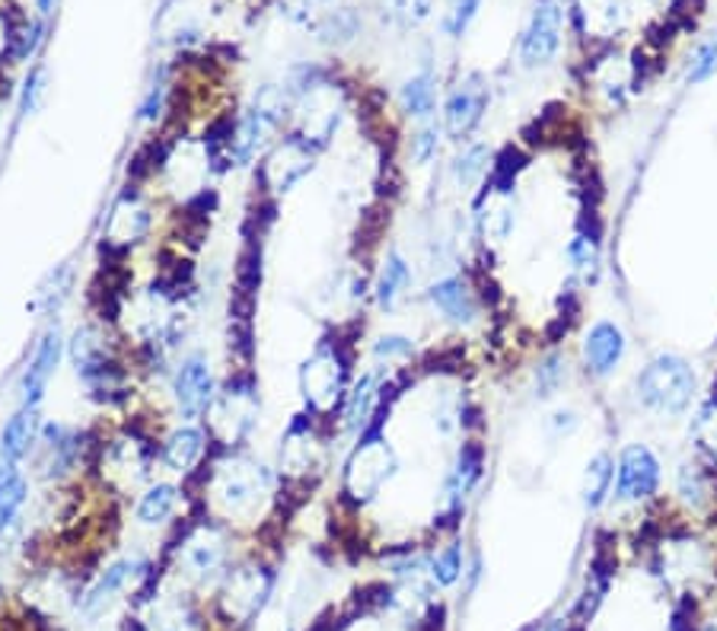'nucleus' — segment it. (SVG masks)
<instances>
[{
    "instance_id": "nucleus-1",
    "label": "nucleus",
    "mask_w": 717,
    "mask_h": 631,
    "mask_svg": "<svg viewBox=\"0 0 717 631\" xmlns=\"http://www.w3.org/2000/svg\"><path fill=\"white\" fill-rule=\"evenodd\" d=\"M634 396H638L641 406L654 411V415L679 418L692 408L695 396H699V376H695L692 363L685 358L657 355L634 376Z\"/></svg>"
},
{
    "instance_id": "nucleus-2",
    "label": "nucleus",
    "mask_w": 717,
    "mask_h": 631,
    "mask_svg": "<svg viewBox=\"0 0 717 631\" xmlns=\"http://www.w3.org/2000/svg\"><path fill=\"white\" fill-rule=\"evenodd\" d=\"M284 115H287V92H281L277 87H262L259 96H256V102H252V109L233 128L230 163L233 166H249L269 147L271 135L277 132Z\"/></svg>"
},
{
    "instance_id": "nucleus-3",
    "label": "nucleus",
    "mask_w": 717,
    "mask_h": 631,
    "mask_svg": "<svg viewBox=\"0 0 717 631\" xmlns=\"http://www.w3.org/2000/svg\"><path fill=\"white\" fill-rule=\"evenodd\" d=\"M211 495L218 497L226 514H246L259 507L262 497L271 495L269 469L252 459H233L214 472Z\"/></svg>"
},
{
    "instance_id": "nucleus-4",
    "label": "nucleus",
    "mask_w": 717,
    "mask_h": 631,
    "mask_svg": "<svg viewBox=\"0 0 717 631\" xmlns=\"http://www.w3.org/2000/svg\"><path fill=\"white\" fill-rule=\"evenodd\" d=\"M399 469L396 453L383 437H363L345 469V492L355 500H370Z\"/></svg>"
},
{
    "instance_id": "nucleus-5",
    "label": "nucleus",
    "mask_w": 717,
    "mask_h": 631,
    "mask_svg": "<svg viewBox=\"0 0 717 631\" xmlns=\"http://www.w3.org/2000/svg\"><path fill=\"white\" fill-rule=\"evenodd\" d=\"M300 389L316 415H329L345 393V358L335 348L316 351L300 370Z\"/></svg>"
},
{
    "instance_id": "nucleus-6",
    "label": "nucleus",
    "mask_w": 717,
    "mask_h": 631,
    "mask_svg": "<svg viewBox=\"0 0 717 631\" xmlns=\"http://www.w3.org/2000/svg\"><path fill=\"white\" fill-rule=\"evenodd\" d=\"M489 109V84L482 74H469L466 81L456 84L444 102V132L449 140H466L479 128Z\"/></svg>"
},
{
    "instance_id": "nucleus-7",
    "label": "nucleus",
    "mask_w": 717,
    "mask_h": 631,
    "mask_svg": "<svg viewBox=\"0 0 717 631\" xmlns=\"http://www.w3.org/2000/svg\"><path fill=\"white\" fill-rule=\"evenodd\" d=\"M561 46V0H536L520 39V61L527 67L548 64Z\"/></svg>"
},
{
    "instance_id": "nucleus-8",
    "label": "nucleus",
    "mask_w": 717,
    "mask_h": 631,
    "mask_svg": "<svg viewBox=\"0 0 717 631\" xmlns=\"http://www.w3.org/2000/svg\"><path fill=\"white\" fill-rule=\"evenodd\" d=\"M660 488V459L644 444H628L619 453L616 469V497L619 500H644Z\"/></svg>"
},
{
    "instance_id": "nucleus-9",
    "label": "nucleus",
    "mask_w": 717,
    "mask_h": 631,
    "mask_svg": "<svg viewBox=\"0 0 717 631\" xmlns=\"http://www.w3.org/2000/svg\"><path fill=\"white\" fill-rule=\"evenodd\" d=\"M271 586H274V578L262 568H239L226 578L224 596V609L230 613V619L236 622H252L271 596Z\"/></svg>"
},
{
    "instance_id": "nucleus-10",
    "label": "nucleus",
    "mask_w": 717,
    "mask_h": 631,
    "mask_svg": "<svg viewBox=\"0 0 717 631\" xmlns=\"http://www.w3.org/2000/svg\"><path fill=\"white\" fill-rule=\"evenodd\" d=\"M214 370L205 355H188L173 376V393L180 403L182 418H201L214 406Z\"/></svg>"
},
{
    "instance_id": "nucleus-11",
    "label": "nucleus",
    "mask_w": 717,
    "mask_h": 631,
    "mask_svg": "<svg viewBox=\"0 0 717 631\" xmlns=\"http://www.w3.org/2000/svg\"><path fill=\"white\" fill-rule=\"evenodd\" d=\"M316 144L310 137L290 135L269 160V180L274 191H290L307 173H313Z\"/></svg>"
},
{
    "instance_id": "nucleus-12",
    "label": "nucleus",
    "mask_w": 717,
    "mask_h": 631,
    "mask_svg": "<svg viewBox=\"0 0 717 631\" xmlns=\"http://www.w3.org/2000/svg\"><path fill=\"white\" fill-rule=\"evenodd\" d=\"M61 355H64V338H61V332H58V325H54V329H48L46 335H42V342H39L33 361L26 367V373H23V383H20L23 406H42L48 380L54 376V370H58V363H61Z\"/></svg>"
},
{
    "instance_id": "nucleus-13",
    "label": "nucleus",
    "mask_w": 717,
    "mask_h": 631,
    "mask_svg": "<svg viewBox=\"0 0 717 631\" xmlns=\"http://www.w3.org/2000/svg\"><path fill=\"white\" fill-rule=\"evenodd\" d=\"M626 358V335L616 322L599 319L583 335V363L593 376H609Z\"/></svg>"
},
{
    "instance_id": "nucleus-14",
    "label": "nucleus",
    "mask_w": 717,
    "mask_h": 631,
    "mask_svg": "<svg viewBox=\"0 0 717 631\" xmlns=\"http://www.w3.org/2000/svg\"><path fill=\"white\" fill-rule=\"evenodd\" d=\"M182 561H185L188 574H198L201 581L214 578L226 565V540L221 536V530H214V527L195 530V533L185 540Z\"/></svg>"
},
{
    "instance_id": "nucleus-15",
    "label": "nucleus",
    "mask_w": 717,
    "mask_h": 631,
    "mask_svg": "<svg viewBox=\"0 0 717 631\" xmlns=\"http://www.w3.org/2000/svg\"><path fill=\"white\" fill-rule=\"evenodd\" d=\"M144 568H147V565H144L140 558H122V561L109 565V568L102 571V578H99V581L87 590V596L81 599V613H84V616H96L119 590H125L128 581H135Z\"/></svg>"
},
{
    "instance_id": "nucleus-16",
    "label": "nucleus",
    "mask_w": 717,
    "mask_h": 631,
    "mask_svg": "<svg viewBox=\"0 0 717 631\" xmlns=\"http://www.w3.org/2000/svg\"><path fill=\"white\" fill-rule=\"evenodd\" d=\"M39 434H42L39 408L20 406V411L3 424V434H0V456H3V462H20L26 453L33 450Z\"/></svg>"
},
{
    "instance_id": "nucleus-17",
    "label": "nucleus",
    "mask_w": 717,
    "mask_h": 631,
    "mask_svg": "<svg viewBox=\"0 0 717 631\" xmlns=\"http://www.w3.org/2000/svg\"><path fill=\"white\" fill-rule=\"evenodd\" d=\"M428 300L441 310V313L453 319V322H472L479 307H475V297L469 290V284L462 277H441L437 284H431L428 290Z\"/></svg>"
},
{
    "instance_id": "nucleus-18",
    "label": "nucleus",
    "mask_w": 717,
    "mask_h": 631,
    "mask_svg": "<svg viewBox=\"0 0 717 631\" xmlns=\"http://www.w3.org/2000/svg\"><path fill=\"white\" fill-rule=\"evenodd\" d=\"M482 479V450L475 447V444H466L459 456H456V466L449 469L447 475V488H444V495H447L449 507H459L469 492L475 488V482Z\"/></svg>"
},
{
    "instance_id": "nucleus-19",
    "label": "nucleus",
    "mask_w": 717,
    "mask_h": 631,
    "mask_svg": "<svg viewBox=\"0 0 717 631\" xmlns=\"http://www.w3.org/2000/svg\"><path fill=\"white\" fill-rule=\"evenodd\" d=\"M201 453H205V431L195 424H182L163 444V462L173 472H188L201 459Z\"/></svg>"
},
{
    "instance_id": "nucleus-20",
    "label": "nucleus",
    "mask_w": 717,
    "mask_h": 631,
    "mask_svg": "<svg viewBox=\"0 0 717 631\" xmlns=\"http://www.w3.org/2000/svg\"><path fill=\"white\" fill-rule=\"evenodd\" d=\"M29 497V485H26V475L16 469V462H3L0 466V530L13 527L23 504Z\"/></svg>"
},
{
    "instance_id": "nucleus-21",
    "label": "nucleus",
    "mask_w": 717,
    "mask_h": 631,
    "mask_svg": "<svg viewBox=\"0 0 717 631\" xmlns=\"http://www.w3.org/2000/svg\"><path fill=\"white\" fill-rule=\"evenodd\" d=\"M408 284H411V265L405 262V256L399 249H393L386 256V265L380 271V281H376V304L383 310H393L396 300L408 290Z\"/></svg>"
},
{
    "instance_id": "nucleus-22",
    "label": "nucleus",
    "mask_w": 717,
    "mask_h": 631,
    "mask_svg": "<svg viewBox=\"0 0 717 631\" xmlns=\"http://www.w3.org/2000/svg\"><path fill=\"white\" fill-rule=\"evenodd\" d=\"M613 479H616V469H613V456L609 453H596L590 462H586V472H583V507L586 510H596L603 507V500L609 497L613 488Z\"/></svg>"
},
{
    "instance_id": "nucleus-23",
    "label": "nucleus",
    "mask_w": 717,
    "mask_h": 631,
    "mask_svg": "<svg viewBox=\"0 0 717 631\" xmlns=\"http://www.w3.org/2000/svg\"><path fill=\"white\" fill-rule=\"evenodd\" d=\"M376 376L373 373H363L358 383H355V389L348 393V399H345V428L348 431H360L367 421H370V411L376 406Z\"/></svg>"
},
{
    "instance_id": "nucleus-24",
    "label": "nucleus",
    "mask_w": 717,
    "mask_h": 631,
    "mask_svg": "<svg viewBox=\"0 0 717 631\" xmlns=\"http://www.w3.org/2000/svg\"><path fill=\"white\" fill-rule=\"evenodd\" d=\"M150 631H198V616L191 609V603L185 599H166L160 606H153L150 619H147Z\"/></svg>"
},
{
    "instance_id": "nucleus-25",
    "label": "nucleus",
    "mask_w": 717,
    "mask_h": 631,
    "mask_svg": "<svg viewBox=\"0 0 717 631\" xmlns=\"http://www.w3.org/2000/svg\"><path fill=\"white\" fill-rule=\"evenodd\" d=\"M176 500H180V492L173 485H153L137 504V520L147 523V527H160L173 517Z\"/></svg>"
},
{
    "instance_id": "nucleus-26",
    "label": "nucleus",
    "mask_w": 717,
    "mask_h": 631,
    "mask_svg": "<svg viewBox=\"0 0 717 631\" xmlns=\"http://www.w3.org/2000/svg\"><path fill=\"white\" fill-rule=\"evenodd\" d=\"M399 99H403V109L411 119H428V115L434 112V102H437L434 77H431V74H418V77L405 81Z\"/></svg>"
},
{
    "instance_id": "nucleus-27",
    "label": "nucleus",
    "mask_w": 717,
    "mask_h": 631,
    "mask_svg": "<svg viewBox=\"0 0 717 631\" xmlns=\"http://www.w3.org/2000/svg\"><path fill=\"white\" fill-rule=\"evenodd\" d=\"M380 10H383V16H386L393 26L415 29V26H421V23L431 16L434 0H380Z\"/></svg>"
},
{
    "instance_id": "nucleus-28",
    "label": "nucleus",
    "mask_w": 717,
    "mask_h": 631,
    "mask_svg": "<svg viewBox=\"0 0 717 631\" xmlns=\"http://www.w3.org/2000/svg\"><path fill=\"white\" fill-rule=\"evenodd\" d=\"M489 160H492V150L485 144H472L466 147L456 163H453V176L459 182V188H472L475 182L482 180L489 173Z\"/></svg>"
},
{
    "instance_id": "nucleus-29",
    "label": "nucleus",
    "mask_w": 717,
    "mask_h": 631,
    "mask_svg": "<svg viewBox=\"0 0 717 631\" xmlns=\"http://www.w3.org/2000/svg\"><path fill=\"white\" fill-rule=\"evenodd\" d=\"M717 74V29L695 48L692 61H689V71H685V81L689 84H705Z\"/></svg>"
},
{
    "instance_id": "nucleus-30",
    "label": "nucleus",
    "mask_w": 717,
    "mask_h": 631,
    "mask_svg": "<svg viewBox=\"0 0 717 631\" xmlns=\"http://www.w3.org/2000/svg\"><path fill=\"white\" fill-rule=\"evenodd\" d=\"M462 574V545L449 542L444 552H437V558L431 561V578L437 586H453Z\"/></svg>"
},
{
    "instance_id": "nucleus-31",
    "label": "nucleus",
    "mask_w": 717,
    "mask_h": 631,
    "mask_svg": "<svg viewBox=\"0 0 717 631\" xmlns=\"http://www.w3.org/2000/svg\"><path fill=\"white\" fill-rule=\"evenodd\" d=\"M568 262H571V269L578 271V274H583V277L596 274V269H599V249H596V239H590V236L578 233V236L568 243Z\"/></svg>"
},
{
    "instance_id": "nucleus-32",
    "label": "nucleus",
    "mask_w": 717,
    "mask_h": 631,
    "mask_svg": "<svg viewBox=\"0 0 717 631\" xmlns=\"http://www.w3.org/2000/svg\"><path fill=\"white\" fill-rule=\"evenodd\" d=\"M67 287H71V269L64 265V269L51 271L48 274V284L39 287V297L33 300V310H54L64 297H67Z\"/></svg>"
},
{
    "instance_id": "nucleus-33",
    "label": "nucleus",
    "mask_w": 717,
    "mask_h": 631,
    "mask_svg": "<svg viewBox=\"0 0 717 631\" xmlns=\"http://www.w3.org/2000/svg\"><path fill=\"white\" fill-rule=\"evenodd\" d=\"M46 90H48V67L46 64H39V67H33V74H29L26 84H23L20 115H36L39 106H42V99H46Z\"/></svg>"
},
{
    "instance_id": "nucleus-34",
    "label": "nucleus",
    "mask_w": 717,
    "mask_h": 631,
    "mask_svg": "<svg viewBox=\"0 0 717 631\" xmlns=\"http://www.w3.org/2000/svg\"><path fill=\"white\" fill-rule=\"evenodd\" d=\"M479 3H482V0H449L447 20H444V33L453 36V39H459V36L469 29V23L475 20Z\"/></svg>"
},
{
    "instance_id": "nucleus-35",
    "label": "nucleus",
    "mask_w": 717,
    "mask_h": 631,
    "mask_svg": "<svg viewBox=\"0 0 717 631\" xmlns=\"http://www.w3.org/2000/svg\"><path fill=\"white\" fill-rule=\"evenodd\" d=\"M561 376H565V361L558 355H552L548 361H542V367L536 370V389L542 399L555 396L558 386H561Z\"/></svg>"
},
{
    "instance_id": "nucleus-36",
    "label": "nucleus",
    "mask_w": 717,
    "mask_h": 631,
    "mask_svg": "<svg viewBox=\"0 0 717 631\" xmlns=\"http://www.w3.org/2000/svg\"><path fill=\"white\" fill-rule=\"evenodd\" d=\"M42 36H46V26L42 23H29L20 36H13V46H10V54L16 58V61H26V58H33L36 54V48L42 42Z\"/></svg>"
},
{
    "instance_id": "nucleus-37",
    "label": "nucleus",
    "mask_w": 717,
    "mask_h": 631,
    "mask_svg": "<svg viewBox=\"0 0 717 631\" xmlns=\"http://www.w3.org/2000/svg\"><path fill=\"white\" fill-rule=\"evenodd\" d=\"M415 351V345H411V338H405V335H383V338H376V345H373V355L380 358V361H399V358H408Z\"/></svg>"
},
{
    "instance_id": "nucleus-38",
    "label": "nucleus",
    "mask_w": 717,
    "mask_h": 631,
    "mask_svg": "<svg viewBox=\"0 0 717 631\" xmlns=\"http://www.w3.org/2000/svg\"><path fill=\"white\" fill-rule=\"evenodd\" d=\"M437 137H441V128H437V125H424L418 135L411 137V157H415V163H428V160L437 153Z\"/></svg>"
},
{
    "instance_id": "nucleus-39",
    "label": "nucleus",
    "mask_w": 717,
    "mask_h": 631,
    "mask_svg": "<svg viewBox=\"0 0 717 631\" xmlns=\"http://www.w3.org/2000/svg\"><path fill=\"white\" fill-rule=\"evenodd\" d=\"M163 96H166V87H163V84H157L153 90L147 92V99L140 102V122H153V119L160 115V109H163Z\"/></svg>"
},
{
    "instance_id": "nucleus-40",
    "label": "nucleus",
    "mask_w": 717,
    "mask_h": 631,
    "mask_svg": "<svg viewBox=\"0 0 717 631\" xmlns=\"http://www.w3.org/2000/svg\"><path fill=\"white\" fill-rule=\"evenodd\" d=\"M679 495L685 497V500H702V482H699V475L692 472V466H682L679 469Z\"/></svg>"
},
{
    "instance_id": "nucleus-41",
    "label": "nucleus",
    "mask_w": 717,
    "mask_h": 631,
    "mask_svg": "<svg viewBox=\"0 0 717 631\" xmlns=\"http://www.w3.org/2000/svg\"><path fill=\"white\" fill-rule=\"evenodd\" d=\"M548 428H552V434L555 437H568V434H574L578 431V415L574 411H555L552 418H548Z\"/></svg>"
},
{
    "instance_id": "nucleus-42",
    "label": "nucleus",
    "mask_w": 717,
    "mask_h": 631,
    "mask_svg": "<svg viewBox=\"0 0 717 631\" xmlns=\"http://www.w3.org/2000/svg\"><path fill=\"white\" fill-rule=\"evenodd\" d=\"M54 3H58V0H39V13H42V16H48V13L54 10Z\"/></svg>"
},
{
    "instance_id": "nucleus-43",
    "label": "nucleus",
    "mask_w": 717,
    "mask_h": 631,
    "mask_svg": "<svg viewBox=\"0 0 717 631\" xmlns=\"http://www.w3.org/2000/svg\"><path fill=\"white\" fill-rule=\"evenodd\" d=\"M545 631H561V626H558V622H552V626H548Z\"/></svg>"
},
{
    "instance_id": "nucleus-44",
    "label": "nucleus",
    "mask_w": 717,
    "mask_h": 631,
    "mask_svg": "<svg viewBox=\"0 0 717 631\" xmlns=\"http://www.w3.org/2000/svg\"><path fill=\"white\" fill-rule=\"evenodd\" d=\"M705 631H717V626H708V629H705Z\"/></svg>"
}]
</instances>
